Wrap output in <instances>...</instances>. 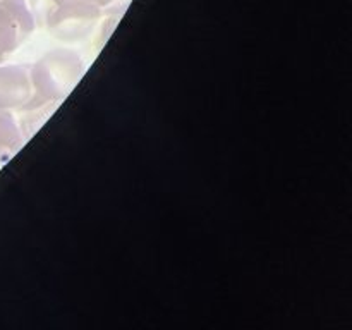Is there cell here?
Instances as JSON below:
<instances>
[{"label":"cell","instance_id":"obj_1","mask_svg":"<svg viewBox=\"0 0 352 330\" xmlns=\"http://www.w3.org/2000/svg\"><path fill=\"white\" fill-rule=\"evenodd\" d=\"M24 12L17 0H3L0 3V50L9 43L12 36L14 23L23 21Z\"/></svg>","mask_w":352,"mask_h":330},{"label":"cell","instance_id":"obj_2","mask_svg":"<svg viewBox=\"0 0 352 330\" xmlns=\"http://www.w3.org/2000/svg\"><path fill=\"white\" fill-rule=\"evenodd\" d=\"M57 2H64V3H76V6H79L82 9H91V7L98 6V3H107L109 0H57Z\"/></svg>","mask_w":352,"mask_h":330}]
</instances>
